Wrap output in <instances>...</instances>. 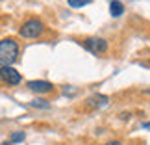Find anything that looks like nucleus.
<instances>
[{"label": "nucleus", "instance_id": "nucleus-10", "mask_svg": "<svg viewBox=\"0 0 150 145\" xmlns=\"http://www.w3.org/2000/svg\"><path fill=\"white\" fill-rule=\"evenodd\" d=\"M24 140V132H13L11 134V143H19Z\"/></svg>", "mask_w": 150, "mask_h": 145}, {"label": "nucleus", "instance_id": "nucleus-1", "mask_svg": "<svg viewBox=\"0 0 150 145\" xmlns=\"http://www.w3.org/2000/svg\"><path fill=\"white\" fill-rule=\"evenodd\" d=\"M19 58V43L13 37L0 41V67H11Z\"/></svg>", "mask_w": 150, "mask_h": 145}, {"label": "nucleus", "instance_id": "nucleus-4", "mask_svg": "<svg viewBox=\"0 0 150 145\" xmlns=\"http://www.w3.org/2000/svg\"><path fill=\"white\" fill-rule=\"evenodd\" d=\"M83 47L93 54H104L108 50V41L102 37H89L83 41Z\"/></svg>", "mask_w": 150, "mask_h": 145}, {"label": "nucleus", "instance_id": "nucleus-13", "mask_svg": "<svg viewBox=\"0 0 150 145\" xmlns=\"http://www.w3.org/2000/svg\"><path fill=\"white\" fill-rule=\"evenodd\" d=\"M2 145H13V143H8V141H4V143H2Z\"/></svg>", "mask_w": 150, "mask_h": 145}, {"label": "nucleus", "instance_id": "nucleus-12", "mask_svg": "<svg viewBox=\"0 0 150 145\" xmlns=\"http://www.w3.org/2000/svg\"><path fill=\"white\" fill-rule=\"evenodd\" d=\"M143 126H145V129H150V123H145V125H143Z\"/></svg>", "mask_w": 150, "mask_h": 145}, {"label": "nucleus", "instance_id": "nucleus-5", "mask_svg": "<svg viewBox=\"0 0 150 145\" xmlns=\"http://www.w3.org/2000/svg\"><path fill=\"white\" fill-rule=\"evenodd\" d=\"M26 86H28L30 91H33V93H37V95L50 93V91L54 89V86H52L50 82H47V80H30Z\"/></svg>", "mask_w": 150, "mask_h": 145}, {"label": "nucleus", "instance_id": "nucleus-8", "mask_svg": "<svg viewBox=\"0 0 150 145\" xmlns=\"http://www.w3.org/2000/svg\"><path fill=\"white\" fill-rule=\"evenodd\" d=\"M69 2V6H71V8H83V6H87V4H91L93 2V0H67Z\"/></svg>", "mask_w": 150, "mask_h": 145}, {"label": "nucleus", "instance_id": "nucleus-2", "mask_svg": "<svg viewBox=\"0 0 150 145\" xmlns=\"http://www.w3.org/2000/svg\"><path fill=\"white\" fill-rule=\"evenodd\" d=\"M43 34H45V24L41 19H35V17L24 21L19 28V36L24 39H35V37H41Z\"/></svg>", "mask_w": 150, "mask_h": 145}, {"label": "nucleus", "instance_id": "nucleus-7", "mask_svg": "<svg viewBox=\"0 0 150 145\" xmlns=\"http://www.w3.org/2000/svg\"><path fill=\"white\" fill-rule=\"evenodd\" d=\"M108 101L109 99L106 95H95V97H91L87 102H89V106H104V104H108Z\"/></svg>", "mask_w": 150, "mask_h": 145}, {"label": "nucleus", "instance_id": "nucleus-9", "mask_svg": "<svg viewBox=\"0 0 150 145\" xmlns=\"http://www.w3.org/2000/svg\"><path fill=\"white\" fill-rule=\"evenodd\" d=\"M32 106H33V108L48 110V108H50V104H48V101H43V99H35V101H32Z\"/></svg>", "mask_w": 150, "mask_h": 145}, {"label": "nucleus", "instance_id": "nucleus-11", "mask_svg": "<svg viewBox=\"0 0 150 145\" xmlns=\"http://www.w3.org/2000/svg\"><path fill=\"white\" fill-rule=\"evenodd\" d=\"M106 145H122V143H120V141H117V140H115V141H108Z\"/></svg>", "mask_w": 150, "mask_h": 145}, {"label": "nucleus", "instance_id": "nucleus-3", "mask_svg": "<svg viewBox=\"0 0 150 145\" xmlns=\"http://www.w3.org/2000/svg\"><path fill=\"white\" fill-rule=\"evenodd\" d=\"M0 82L8 86H19L21 84V73L13 67H0Z\"/></svg>", "mask_w": 150, "mask_h": 145}, {"label": "nucleus", "instance_id": "nucleus-6", "mask_svg": "<svg viewBox=\"0 0 150 145\" xmlns=\"http://www.w3.org/2000/svg\"><path fill=\"white\" fill-rule=\"evenodd\" d=\"M109 13H111L113 17H120L124 13L122 2H120V0H111V2H109Z\"/></svg>", "mask_w": 150, "mask_h": 145}]
</instances>
